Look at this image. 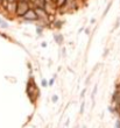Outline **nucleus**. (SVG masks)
<instances>
[{"label":"nucleus","mask_w":120,"mask_h":128,"mask_svg":"<svg viewBox=\"0 0 120 128\" xmlns=\"http://www.w3.org/2000/svg\"><path fill=\"white\" fill-rule=\"evenodd\" d=\"M55 41H56L58 44H62V42H63V36L61 35V34H58V35H55Z\"/></svg>","instance_id":"39448f33"},{"label":"nucleus","mask_w":120,"mask_h":128,"mask_svg":"<svg viewBox=\"0 0 120 128\" xmlns=\"http://www.w3.org/2000/svg\"><path fill=\"white\" fill-rule=\"evenodd\" d=\"M27 94H28V98L30 99L32 102H35L37 100V98H39V94H40L39 88L35 84L33 78H30L29 82H28V85H27Z\"/></svg>","instance_id":"f257e3e1"},{"label":"nucleus","mask_w":120,"mask_h":128,"mask_svg":"<svg viewBox=\"0 0 120 128\" xmlns=\"http://www.w3.org/2000/svg\"><path fill=\"white\" fill-rule=\"evenodd\" d=\"M54 82H55V78H53V79H50V80H49V86H51V85L54 84Z\"/></svg>","instance_id":"9d476101"},{"label":"nucleus","mask_w":120,"mask_h":128,"mask_svg":"<svg viewBox=\"0 0 120 128\" xmlns=\"http://www.w3.org/2000/svg\"><path fill=\"white\" fill-rule=\"evenodd\" d=\"M57 99H58V97H57V96H54V97H53V99H51V100H53V102H56V101H57Z\"/></svg>","instance_id":"1a4fd4ad"},{"label":"nucleus","mask_w":120,"mask_h":128,"mask_svg":"<svg viewBox=\"0 0 120 128\" xmlns=\"http://www.w3.org/2000/svg\"><path fill=\"white\" fill-rule=\"evenodd\" d=\"M6 2H14V1H18V0H5Z\"/></svg>","instance_id":"f8f14e48"},{"label":"nucleus","mask_w":120,"mask_h":128,"mask_svg":"<svg viewBox=\"0 0 120 128\" xmlns=\"http://www.w3.org/2000/svg\"><path fill=\"white\" fill-rule=\"evenodd\" d=\"M41 46H42V47H47V43H46V42H42V44H41Z\"/></svg>","instance_id":"ddd939ff"},{"label":"nucleus","mask_w":120,"mask_h":128,"mask_svg":"<svg viewBox=\"0 0 120 128\" xmlns=\"http://www.w3.org/2000/svg\"><path fill=\"white\" fill-rule=\"evenodd\" d=\"M4 1H5V0H0V4H4Z\"/></svg>","instance_id":"4468645a"},{"label":"nucleus","mask_w":120,"mask_h":128,"mask_svg":"<svg viewBox=\"0 0 120 128\" xmlns=\"http://www.w3.org/2000/svg\"><path fill=\"white\" fill-rule=\"evenodd\" d=\"M42 86H47V80H46V79L42 80Z\"/></svg>","instance_id":"9b49d317"},{"label":"nucleus","mask_w":120,"mask_h":128,"mask_svg":"<svg viewBox=\"0 0 120 128\" xmlns=\"http://www.w3.org/2000/svg\"><path fill=\"white\" fill-rule=\"evenodd\" d=\"M0 27H3V28H8V24H7V22L4 20V19H1V18H0Z\"/></svg>","instance_id":"0eeeda50"},{"label":"nucleus","mask_w":120,"mask_h":128,"mask_svg":"<svg viewBox=\"0 0 120 128\" xmlns=\"http://www.w3.org/2000/svg\"><path fill=\"white\" fill-rule=\"evenodd\" d=\"M36 32H37V34H41L42 32H43V27H42V26H37Z\"/></svg>","instance_id":"6e6552de"},{"label":"nucleus","mask_w":120,"mask_h":128,"mask_svg":"<svg viewBox=\"0 0 120 128\" xmlns=\"http://www.w3.org/2000/svg\"><path fill=\"white\" fill-rule=\"evenodd\" d=\"M65 2H67V0H55V4H56V6L58 10H60L61 7H63Z\"/></svg>","instance_id":"20e7f679"},{"label":"nucleus","mask_w":120,"mask_h":128,"mask_svg":"<svg viewBox=\"0 0 120 128\" xmlns=\"http://www.w3.org/2000/svg\"><path fill=\"white\" fill-rule=\"evenodd\" d=\"M53 24H55V27H56V28L61 29V28H62V24H63V21H57V20H55Z\"/></svg>","instance_id":"423d86ee"},{"label":"nucleus","mask_w":120,"mask_h":128,"mask_svg":"<svg viewBox=\"0 0 120 128\" xmlns=\"http://www.w3.org/2000/svg\"><path fill=\"white\" fill-rule=\"evenodd\" d=\"M21 19H24V20L28 21V22H37L39 21V16H37V14L34 8H29V10Z\"/></svg>","instance_id":"7ed1b4c3"},{"label":"nucleus","mask_w":120,"mask_h":128,"mask_svg":"<svg viewBox=\"0 0 120 128\" xmlns=\"http://www.w3.org/2000/svg\"><path fill=\"white\" fill-rule=\"evenodd\" d=\"M29 8H30V4L28 0H18L17 18H22L29 10Z\"/></svg>","instance_id":"f03ea898"}]
</instances>
